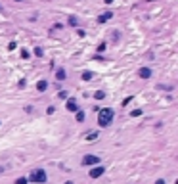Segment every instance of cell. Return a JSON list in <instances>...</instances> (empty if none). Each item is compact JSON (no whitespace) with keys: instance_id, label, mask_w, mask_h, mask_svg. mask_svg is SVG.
<instances>
[{"instance_id":"obj_19","label":"cell","mask_w":178,"mask_h":184,"mask_svg":"<svg viewBox=\"0 0 178 184\" xmlns=\"http://www.w3.org/2000/svg\"><path fill=\"white\" fill-rule=\"evenodd\" d=\"M103 2H106V4H111V2H113V0H103Z\"/></svg>"},{"instance_id":"obj_2","label":"cell","mask_w":178,"mask_h":184,"mask_svg":"<svg viewBox=\"0 0 178 184\" xmlns=\"http://www.w3.org/2000/svg\"><path fill=\"white\" fill-rule=\"evenodd\" d=\"M31 180H33V182H38V184H44V182H46V173H44V169H35L33 175H31Z\"/></svg>"},{"instance_id":"obj_7","label":"cell","mask_w":178,"mask_h":184,"mask_svg":"<svg viewBox=\"0 0 178 184\" xmlns=\"http://www.w3.org/2000/svg\"><path fill=\"white\" fill-rule=\"evenodd\" d=\"M111 17H113V14H111V12H106V14H102L100 17H98V21H100V23H106V21H109Z\"/></svg>"},{"instance_id":"obj_3","label":"cell","mask_w":178,"mask_h":184,"mask_svg":"<svg viewBox=\"0 0 178 184\" xmlns=\"http://www.w3.org/2000/svg\"><path fill=\"white\" fill-rule=\"evenodd\" d=\"M100 163V157L98 155H84L82 157V165H98Z\"/></svg>"},{"instance_id":"obj_12","label":"cell","mask_w":178,"mask_h":184,"mask_svg":"<svg viewBox=\"0 0 178 184\" xmlns=\"http://www.w3.org/2000/svg\"><path fill=\"white\" fill-rule=\"evenodd\" d=\"M82 79H84V81H90V79H92V71H84V73H82Z\"/></svg>"},{"instance_id":"obj_9","label":"cell","mask_w":178,"mask_h":184,"mask_svg":"<svg viewBox=\"0 0 178 184\" xmlns=\"http://www.w3.org/2000/svg\"><path fill=\"white\" fill-rule=\"evenodd\" d=\"M36 88H38V90L42 92V90H46V88H48V83H46V81H38V85H36Z\"/></svg>"},{"instance_id":"obj_11","label":"cell","mask_w":178,"mask_h":184,"mask_svg":"<svg viewBox=\"0 0 178 184\" xmlns=\"http://www.w3.org/2000/svg\"><path fill=\"white\" fill-rule=\"evenodd\" d=\"M96 138H98V133H90V134L86 136V140H88V142H94Z\"/></svg>"},{"instance_id":"obj_17","label":"cell","mask_w":178,"mask_h":184,"mask_svg":"<svg viewBox=\"0 0 178 184\" xmlns=\"http://www.w3.org/2000/svg\"><path fill=\"white\" fill-rule=\"evenodd\" d=\"M103 50H106V44H103V42H102L100 46H98V52H103Z\"/></svg>"},{"instance_id":"obj_16","label":"cell","mask_w":178,"mask_h":184,"mask_svg":"<svg viewBox=\"0 0 178 184\" xmlns=\"http://www.w3.org/2000/svg\"><path fill=\"white\" fill-rule=\"evenodd\" d=\"M35 54H36V56H42V50H40L38 46H36V48H35Z\"/></svg>"},{"instance_id":"obj_18","label":"cell","mask_w":178,"mask_h":184,"mask_svg":"<svg viewBox=\"0 0 178 184\" xmlns=\"http://www.w3.org/2000/svg\"><path fill=\"white\" fill-rule=\"evenodd\" d=\"M155 184H165V180H157V182H155Z\"/></svg>"},{"instance_id":"obj_14","label":"cell","mask_w":178,"mask_h":184,"mask_svg":"<svg viewBox=\"0 0 178 184\" xmlns=\"http://www.w3.org/2000/svg\"><path fill=\"white\" fill-rule=\"evenodd\" d=\"M94 98H96V100H102V98H106V94H103V92H96V94H94Z\"/></svg>"},{"instance_id":"obj_20","label":"cell","mask_w":178,"mask_h":184,"mask_svg":"<svg viewBox=\"0 0 178 184\" xmlns=\"http://www.w3.org/2000/svg\"><path fill=\"white\" fill-rule=\"evenodd\" d=\"M65 184H73V182H65Z\"/></svg>"},{"instance_id":"obj_21","label":"cell","mask_w":178,"mask_h":184,"mask_svg":"<svg viewBox=\"0 0 178 184\" xmlns=\"http://www.w3.org/2000/svg\"><path fill=\"white\" fill-rule=\"evenodd\" d=\"M15 2H21V0H15Z\"/></svg>"},{"instance_id":"obj_8","label":"cell","mask_w":178,"mask_h":184,"mask_svg":"<svg viewBox=\"0 0 178 184\" xmlns=\"http://www.w3.org/2000/svg\"><path fill=\"white\" fill-rule=\"evenodd\" d=\"M56 79H57V81H63V79H65V69H61V67H60V69L56 71Z\"/></svg>"},{"instance_id":"obj_4","label":"cell","mask_w":178,"mask_h":184,"mask_svg":"<svg viewBox=\"0 0 178 184\" xmlns=\"http://www.w3.org/2000/svg\"><path fill=\"white\" fill-rule=\"evenodd\" d=\"M103 171H106V169H103L102 165H96V167H94V169L90 171V178H98V176H102V175H103Z\"/></svg>"},{"instance_id":"obj_10","label":"cell","mask_w":178,"mask_h":184,"mask_svg":"<svg viewBox=\"0 0 178 184\" xmlns=\"http://www.w3.org/2000/svg\"><path fill=\"white\" fill-rule=\"evenodd\" d=\"M84 117H86L84 111H77V121H78V123H82V121H84Z\"/></svg>"},{"instance_id":"obj_5","label":"cell","mask_w":178,"mask_h":184,"mask_svg":"<svg viewBox=\"0 0 178 184\" xmlns=\"http://www.w3.org/2000/svg\"><path fill=\"white\" fill-rule=\"evenodd\" d=\"M138 75L142 77V79H148V77H151V69H149V67H140Z\"/></svg>"},{"instance_id":"obj_13","label":"cell","mask_w":178,"mask_h":184,"mask_svg":"<svg viewBox=\"0 0 178 184\" xmlns=\"http://www.w3.org/2000/svg\"><path fill=\"white\" fill-rule=\"evenodd\" d=\"M15 184H29V180H27V178H17V180H15Z\"/></svg>"},{"instance_id":"obj_1","label":"cell","mask_w":178,"mask_h":184,"mask_svg":"<svg viewBox=\"0 0 178 184\" xmlns=\"http://www.w3.org/2000/svg\"><path fill=\"white\" fill-rule=\"evenodd\" d=\"M111 121H113V109L111 108H103L102 111L98 113V123H100V127H107Z\"/></svg>"},{"instance_id":"obj_6","label":"cell","mask_w":178,"mask_h":184,"mask_svg":"<svg viewBox=\"0 0 178 184\" xmlns=\"http://www.w3.org/2000/svg\"><path fill=\"white\" fill-rule=\"evenodd\" d=\"M67 109H69V111H75V113L78 111V106H77V102H75L73 98H71V100H67Z\"/></svg>"},{"instance_id":"obj_15","label":"cell","mask_w":178,"mask_h":184,"mask_svg":"<svg viewBox=\"0 0 178 184\" xmlns=\"http://www.w3.org/2000/svg\"><path fill=\"white\" fill-rule=\"evenodd\" d=\"M77 23H78L77 17H69V25H77Z\"/></svg>"}]
</instances>
